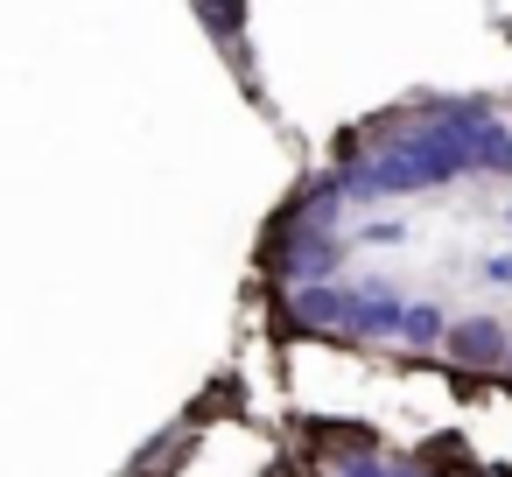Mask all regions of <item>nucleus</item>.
I'll list each match as a JSON object with an SVG mask.
<instances>
[{"instance_id":"f257e3e1","label":"nucleus","mask_w":512,"mask_h":477,"mask_svg":"<svg viewBox=\"0 0 512 477\" xmlns=\"http://www.w3.org/2000/svg\"><path fill=\"white\" fill-rule=\"evenodd\" d=\"M505 344H512V330L498 316H456V323H442V351L456 365H470V372H498Z\"/></svg>"},{"instance_id":"20e7f679","label":"nucleus","mask_w":512,"mask_h":477,"mask_svg":"<svg viewBox=\"0 0 512 477\" xmlns=\"http://www.w3.org/2000/svg\"><path fill=\"white\" fill-rule=\"evenodd\" d=\"M358 246H400V225L393 218H372V225H358Z\"/></svg>"},{"instance_id":"7ed1b4c3","label":"nucleus","mask_w":512,"mask_h":477,"mask_svg":"<svg viewBox=\"0 0 512 477\" xmlns=\"http://www.w3.org/2000/svg\"><path fill=\"white\" fill-rule=\"evenodd\" d=\"M197 22L239 57V29H246V15H239V0H197Z\"/></svg>"},{"instance_id":"f03ea898","label":"nucleus","mask_w":512,"mask_h":477,"mask_svg":"<svg viewBox=\"0 0 512 477\" xmlns=\"http://www.w3.org/2000/svg\"><path fill=\"white\" fill-rule=\"evenodd\" d=\"M442 323H449V316H442L435 302H400V330H393V337H407L414 351H435V344H442Z\"/></svg>"},{"instance_id":"423d86ee","label":"nucleus","mask_w":512,"mask_h":477,"mask_svg":"<svg viewBox=\"0 0 512 477\" xmlns=\"http://www.w3.org/2000/svg\"><path fill=\"white\" fill-rule=\"evenodd\" d=\"M505 176H512V148H505Z\"/></svg>"},{"instance_id":"0eeeda50","label":"nucleus","mask_w":512,"mask_h":477,"mask_svg":"<svg viewBox=\"0 0 512 477\" xmlns=\"http://www.w3.org/2000/svg\"><path fill=\"white\" fill-rule=\"evenodd\" d=\"M505 365H512V344H505Z\"/></svg>"},{"instance_id":"39448f33","label":"nucleus","mask_w":512,"mask_h":477,"mask_svg":"<svg viewBox=\"0 0 512 477\" xmlns=\"http://www.w3.org/2000/svg\"><path fill=\"white\" fill-rule=\"evenodd\" d=\"M477 267H484V281H498V288H512V253H484Z\"/></svg>"}]
</instances>
